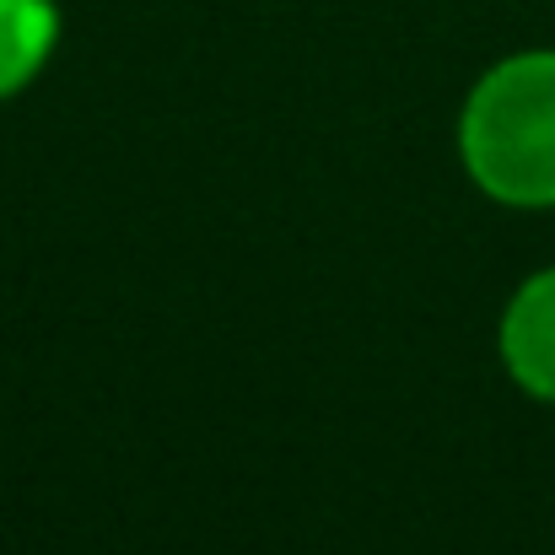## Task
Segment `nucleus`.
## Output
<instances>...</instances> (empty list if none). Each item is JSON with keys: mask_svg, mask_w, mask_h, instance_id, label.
<instances>
[{"mask_svg": "<svg viewBox=\"0 0 555 555\" xmlns=\"http://www.w3.org/2000/svg\"><path fill=\"white\" fill-rule=\"evenodd\" d=\"M459 163L507 210H555V49L507 54L469 87Z\"/></svg>", "mask_w": 555, "mask_h": 555, "instance_id": "1", "label": "nucleus"}, {"mask_svg": "<svg viewBox=\"0 0 555 555\" xmlns=\"http://www.w3.org/2000/svg\"><path fill=\"white\" fill-rule=\"evenodd\" d=\"M496 351H502L507 377L529 399L555 404V264L534 270L507 297L502 324H496Z\"/></svg>", "mask_w": 555, "mask_h": 555, "instance_id": "2", "label": "nucleus"}, {"mask_svg": "<svg viewBox=\"0 0 555 555\" xmlns=\"http://www.w3.org/2000/svg\"><path fill=\"white\" fill-rule=\"evenodd\" d=\"M60 43L54 0H0V103L27 92Z\"/></svg>", "mask_w": 555, "mask_h": 555, "instance_id": "3", "label": "nucleus"}]
</instances>
